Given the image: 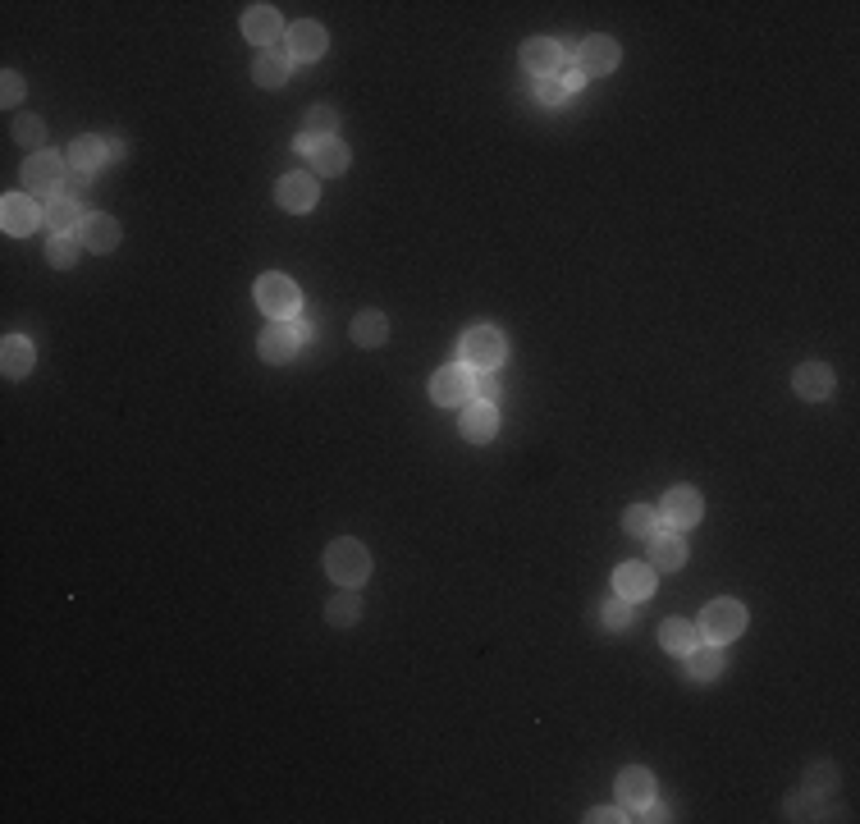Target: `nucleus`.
Here are the masks:
<instances>
[{"label":"nucleus","mask_w":860,"mask_h":824,"mask_svg":"<svg viewBox=\"0 0 860 824\" xmlns=\"http://www.w3.org/2000/svg\"><path fill=\"white\" fill-rule=\"evenodd\" d=\"M325 573L344 586V591H357V586L371 577V554H366L362 541H353V536H339V541L325 550Z\"/></svg>","instance_id":"nucleus-1"},{"label":"nucleus","mask_w":860,"mask_h":824,"mask_svg":"<svg viewBox=\"0 0 860 824\" xmlns=\"http://www.w3.org/2000/svg\"><path fill=\"white\" fill-rule=\"evenodd\" d=\"M257 307L270 316V321H298L302 293L289 275H261L257 280Z\"/></svg>","instance_id":"nucleus-2"},{"label":"nucleus","mask_w":860,"mask_h":824,"mask_svg":"<svg viewBox=\"0 0 860 824\" xmlns=\"http://www.w3.org/2000/svg\"><path fill=\"white\" fill-rule=\"evenodd\" d=\"M307 335H312L307 321H270V326L261 330V339H257V353L270 362V367H284V362L298 353V344Z\"/></svg>","instance_id":"nucleus-3"},{"label":"nucleus","mask_w":860,"mask_h":824,"mask_svg":"<svg viewBox=\"0 0 860 824\" xmlns=\"http://www.w3.org/2000/svg\"><path fill=\"white\" fill-rule=\"evenodd\" d=\"M696 628L710 646H728L732 637H742L746 632V609L737 605V600H714V605H705Z\"/></svg>","instance_id":"nucleus-4"},{"label":"nucleus","mask_w":860,"mask_h":824,"mask_svg":"<svg viewBox=\"0 0 860 824\" xmlns=\"http://www.w3.org/2000/svg\"><path fill=\"white\" fill-rule=\"evenodd\" d=\"M504 358H508L504 330H495V326H472V330L463 335V367L490 371V367H499Z\"/></svg>","instance_id":"nucleus-5"},{"label":"nucleus","mask_w":860,"mask_h":824,"mask_svg":"<svg viewBox=\"0 0 860 824\" xmlns=\"http://www.w3.org/2000/svg\"><path fill=\"white\" fill-rule=\"evenodd\" d=\"M472 394H476L472 367H444L430 376V399L440 403V408H463V403H472Z\"/></svg>","instance_id":"nucleus-6"},{"label":"nucleus","mask_w":860,"mask_h":824,"mask_svg":"<svg viewBox=\"0 0 860 824\" xmlns=\"http://www.w3.org/2000/svg\"><path fill=\"white\" fill-rule=\"evenodd\" d=\"M42 220H46V211H37V202L28 193H5V202H0V225H5V234L23 239V234H33Z\"/></svg>","instance_id":"nucleus-7"},{"label":"nucleus","mask_w":860,"mask_h":824,"mask_svg":"<svg viewBox=\"0 0 860 824\" xmlns=\"http://www.w3.org/2000/svg\"><path fill=\"white\" fill-rule=\"evenodd\" d=\"M700 513H705V499H700L696 486H673L664 495V509H659V518L668 522V527H696Z\"/></svg>","instance_id":"nucleus-8"},{"label":"nucleus","mask_w":860,"mask_h":824,"mask_svg":"<svg viewBox=\"0 0 860 824\" xmlns=\"http://www.w3.org/2000/svg\"><path fill=\"white\" fill-rule=\"evenodd\" d=\"M65 174V161L55 152H37L23 165V184H28V193H55V188H65Z\"/></svg>","instance_id":"nucleus-9"},{"label":"nucleus","mask_w":860,"mask_h":824,"mask_svg":"<svg viewBox=\"0 0 860 824\" xmlns=\"http://www.w3.org/2000/svg\"><path fill=\"white\" fill-rule=\"evenodd\" d=\"M618 60H623V51H618V42H613V37H586V42L577 46V69L586 78H591V74H613V69H618Z\"/></svg>","instance_id":"nucleus-10"},{"label":"nucleus","mask_w":860,"mask_h":824,"mask_svg":"<svg viewBox=\"0 0 860 824\" xmlns=\"http://www.w3.org/2000/svg\"><path fill=\"white\" fill-rule=\"evenodd\" d=\"M284 33V19L275 5H248L243 10V37H248L252 46H275Z\"/></svg>","instance_id":"nucleus-11"},{"label":"nucleus","mask_w":860,"mask_h":824,"mask_svg":"<svg viewBox=\"0 0 860 824\" xmlns=\"http://www.w3.org/2000/svg\"><path fill=\"white\" fill-rule=\"evenodd\" d=\"M463 417H458V431H463V440H472V445H485V440H495L499 431V412L490 399H476V403H463Z\"/></svg>","instance_id":"nucleus-12"},{"label":"nucleus","mask_w":860,"mask_h":824,"mask_svg":"<svg viewBox=\"0 0 860 824\" xmlns=\"http://www.w3.org/2000/svg\"><path fill=\"white\" fill-rule=\"evenodd\" d=\"M275 202L284 211H312L321 202V184H316L312 174H284L280 184H275Z\"/></svg>","instance_id":"nucleus-13"},{"label":"nucleus","mask_w":860,"mask_h":824,"mask_svg":"<svg viewBox=\"0 0 860 824\" xmlns=\"http://www.w3.org/2000/svg\"><path fill=\"white\" fill-rule=\"evenodd\" d=\"M792 385L806 403H824V399H833V390H838V376H833V367H824V362H806V367H796Z\"/></svg>","instance_id":"nucleus-14"},{"label":"nucleus","mask_w":860,"mask_h":824,"mask_svg":"<svg viewBox=\"0 0 860 824\" xmlns=\"http://www.w3.org/2000/svg\"><path fill=\"white\" fill-rule=\"evenodd\" d=\"M284 46H289L293 60H321L325 46H330V37H325L321 23L302 19V23H293V28H289V42H284Z\"/></svg>","instance_id":"nucleus-15"},{"label":"nucleus","mask_w":860,"mask_h":824,"mask_svg":"<svg viewBox=\"0 0 860 824\" xmlns=\"http://www.w3.org/2000/svg\"><path fill=\"white\" fill-rule=\"evenodd\" d=\"M293 74V55L289 46H266V51L257 55V65H252V78H257L261 87H284Z\"/></svg>","instance_id":"nucleus-16"},{"label":"nucleus","mask_w":860,"mask_h":824,"mask_svg":"<svg viewBox=\"0 0 860 824\" xmlns=\"http://www.w3.org/2000/svg\"><path fill=\"white\" fill-rule=\"evenodd\" d=\"M522 65L536 78H554V69L563 65V46L549 42V37H531V42H522Z\"/></svg>","instance_id":"nucleus-17"},{"label":"nucleus","mask_w":860,"mask_h":824,"mask_svg":"<svg viewBox=\"0 0 860 824\" xmlns=\"http://www.w3.org/2000/svg\"><path fill=\"white\" fill-rule=\"evenodd\" d=\"M687 564V541L678 532H659L650 536V568L655 573H678Z\"/></svg>","instance_id":"nucleus-18"},{"label":"nucleus","mask_w":860,"mask_h":824,"mask_svg":"<svg viewBox=\"0 0 860 824\" xmlns=\"http://www.w3.org/2000/svg\"><path fill=\"white\" fill-rule=\"evenodd\" d=\"M613 591H618L623 600L655 596V568L650 564H623L618 573H613Z\"/></svg>","instance_id":"nucleus-19"},{"label":"nucleus","mask_w":860,"mask_h":824,"mask_svg":"<svg viewBox=\"0 0 860 824\" xmlns=\"http://www.w3.org/2000/svg\"><path fill=\"white\" fill-rule=\"evenodd\" d=\"M78 243L83 248H92V252H115L119 248V220L115 216H87L83 220V229H78Z\"/></svg>","instance_id":"nucleus-20"},{"label":"nucleus","mask_w":860,"mask_h":824,"mask_svg":"<svg viewBox=\"0 0 860 824\" xmlns=\"http://www.w3.org/2000/svg\"><path fill=\"white\" fill-rule=\"evenodd\" d=\"M33 362H37V353H33V339H23V335H5V344H0V371L5 376H28L33 371Z\"/></svg>","instance_id":"nucleus-21"},{"label":"nucleus","mask_w":860,"mask_h":824,"mask_svg":"<svg viewBox=\"0 0 860 824\" xmlns=\"http://www.w3.org/2000/svg\"><path fill=\"white\" fill-rule=\"evenodd\" d=\"M618 797H623V806H645L655 797V774L645 770V765H627L618 774Z\"/></svg>","instance_id":"nucleus-22"},{"label":"nucleus","mask_w":860,"mask_h":824,"mask_svg":"<svg viewBox=\"0 0 860 824\" xmlns=\"http://www.w3.org/2000/svg\"><path fill=\"white\" fill-rule=\"evenodd\" d=\"M110 161V152H106V142L97 138V133H78L74 142H69V165H74V170H101V165Z\"/></svg>","instance_id":"nucleus-23"},{"label":"nucleus","mask_w":860,"mask_h":824,"mask_svg":"<svg viewBox=\"0 0 860 824\" xmlns=\"http://www.w3.org/2000/svg\"><path fill=\"white\" fill-rule=\"evenodd\" d=\"M307 161H312L316 174H344L348 170V147L339 138H316Z\"/></svg>","instance_id":"nucleus-24"},{"label":"nucleus","mask_w":860,"mask_h":824,"mask_svg":"<svg viewBox=\"0 0 860 824\" xmlns=\"http://www.w3.org/2000/svg\"><path fill=\"white\" fill-rule=\"evenodd\" d=\"M659 641H664V651L673 655H687L700 646V628L696 623H687V618H668L664 628H659Z\"/></svg>","instance_id":"nucleus-25"},{"label":"nucleus","mask_w":860,"mask_h":824,"mask_svg":"<svg viewBox=\"0 0 860 824\" xmlns=\"http://www.w3.org/2000/svg\"><path fill=\"white\" fill-rule=\"evenodd\" d=\"M723 669H728L723 664V646H696V651H687V673L696 683H714Z\"/></svg>","instance_id":"nucleus-26"},{"label":"nucleus","mask_w":860,"mask_h":824,"mask_svg":"<svg viewBox=\"0 0 860 824\" xmlns=\"http://www.w3.org/2000/svg\"><path fill=\"white\" fill-rule=\"evenodd\" d=\"M83 211H78V202L74 197H51L46 202V225L55 229V234H78L83 229Z\"/></svg>","instance_id":"nucleus-27"},{"label":"nucleus","mask_w":860,"mask_h":824,"mask_svg":"<svg viewBox=\"0 0 860 824\" xmlns=\"http://www.w3.org/2000/svg\"><path fill=\"white\" fill-rule=\"evenodd\" d=\"M353 339L362 348H380L389 339V321H385V312H357L353 316Z\"/></svg>","instance_id":"nucleus-28"},{"label":"nucleus","mask_w":860,"mask_h":824,"mask_svg":"<svg viewBox=\"0 0 860 824\" xmlns=\"http://www.w3.org/2000/svg\"><path fill=\"white\" fill-rule=\"evenodd\" d=\"M623 527H627V536L650 541V536H659V509H650V504H632V509L623 513Z\"/></svg>","instance_id":"nucleus-29"},{"label":"nucleus","mask_w":860,"mask_h":824,"mask_svg":"<svg viewBox=\"0 0 860 824\" xmlns=\"http://www.w3.org/2000/svg\"><path fill=\"white\" fill-rule=\"evenodd\" d=\"M357 618H362V600L357 596H334L330 605H325V623H330V628H353Z\"/></svg>","instance_id":"nucleus-30"},{"label":"nucleus","mask_w":860,"mask_h":824,"mask_svg":"<svg viewBox=\"0 0 860 824\" xmlns=\"http://www.w3.org/2000/svg\"><path fill=\"white\" fill-rule=\"evenodd\" d=\"M600 618H604V628H609V632H623L627 623H632V600H623V596H618V591H613V596L604 600Z\"/></svg>","instance_id":"nucleus-31"},{"label":"nucleus","mask_w":860,"mask_h":824,"mask_svg":"<svg viewBox=\"0 0 860 824\" xmlns=\"http://www.w3.org/2000/svg\"><path fill=\"white\" fill-rule=\"evenodd\" d=\"M78 248H83V243H78L74 234H55V239L46 243V257H51V266H60V271H65V266H74V261H78Z\"/></svg>","instance_id":"nucleus-32"},{"label":"nucleus","mask_w":860,"mask_h":824,"mask_svg":"<svg viewBox=\"0 0 860 824\" xmlns=\"http://www.w3.org/2000/svg\"><path fill=\"white\" fill-rule=\"evenodd\" d=\"M14 138H19L23 147H37V152H42L46 147V124L37 120V115H23V120H14Z\"/></svg>","instance_id":"nucleus-33"},{"label":"nucleus","mask_w":860,"mask_h":824,"mask_svg":"<svg viewBox=\"0 0 860 824\" xmlns=\"http://www.w3.org/2000/svg\"><path fill=\"white\" fill-rule=\"evenodd\" d=\"M334 129H339V120H334L330 106H312V110H307V129H302V133H312V138H334Z\"/></svg>","instance_id":"nucleus-34"},{"label":"nucleus","mask_w":860,"mask_h":824,"mask_svg":"<svg viewBox=\"0 0 860 824\" xmlns=\"http://www.w3.org/2000/svg\"><path fill=\"white\" fill-rule=\"evenodd\" d=\"M783 811H787V820H824L810 792H792V797L783 802Z\"/></svg>","instance_id":"nucleus-35"},{"label":"nucleus","mask_w":860,"mask_h":824,"mask_svg":"<svg viewBox=\"0 0 860 824\" xmlns=\"http://www.w3.org/2000/svg\"><path fill=\"white\" fill-rule=\"evenodd\" d=\"M536 97H540V106H563L572 92L559 83V78H540V83H536Z\"/></svg>","instance_id":"nucleus-36"},{"label":"nucleus","mask_w":860,"mask_h":824,"mask_svg":"<svg viewBox=\"0 0 860 824\" xmlns=\"http://www.w3.org/2000/svg\"><path fill=\"white\" fill-rule=\"evenodd\" d=\"M810 788L815 792H828V788H838V765H810Z\"/></svg>","instance_id":"nucleus-37"},{"label":"nucleus","mask_w":860,"mask_h":824,"mask_svg":"<svg viewBox=\"0 0 860 824\" xmlns=\"http://www.w3.org/2000/svg\"><path fill=\"white\" fill-rule=\"evenodd\" d=\"M0 83H5V92H0V97H5V106H19V97H23V78L14 74V69H5V78H0Z\"/></svg>","instance_id":"nucleus-38"},{"label":"nucleus","mask_w":860,"mask_h":824,"mask_svg":"<svg viewBox=\"0 0 860 824\" xmlns=\"http://www.w3.org/2000/svg\"><path fill=\"white\" fill-rule=\"evenodd\" d=\"M87 179H92L87 170H74V165H69V174H65V197H78V193H83Z\"/></svg>","instance_id":"nucleus-39"},{"label":"nucleus","mask_w":860,"mask_h":824,"mask_svg":"<svg viewBox=\"0 0 860 824\" xmlns=\"http://www.w3.org/2000/svg\"><path fill=\"white\" fill-rule=\"evenodd\" d=\"M586 820H591V824H618V820H627V815L618 811V806H600V811H591Z\"/></svg>","instance_id":"nucleus-40"},{"label":"nucleus","mask_w":860,"mask_h":824,"mask_svg":"<svg viewBox=\"0 0 860 824\" xmlns=\"http://www.w3.org/2000/svg\"><path fill=\"white\" fill-rule=\"evenodd\" d=\"M641 820H655V824H659V820H668V811L655 802V797H650V802H645V815H641Z\"/></svg>","instance_id":"nucleus-41"},{"label":"nucleus","mask_w":860,"mask_h":824,"mask_svg":"<svg viewBox=\"0 0 860 824\" xmlns=\"http://www.w3.org/2000/svg\"><path fill=\"white\" fill-rule=\"evenodd\" d=\"M559 83H563V87H568V92H577V87H581V83H586V74H581V69H568V74H563V78H559Z\"/></svg>","instance_id":"nucleus-42"},{"label":"nucleus","mask_w":860,"mask_h":824,"mask_svg":"<svg viewBox=\"0 0 860 824\" xmlns=\"http://www.w3.org/2000/svg\"><path fill=\"white\" fill-rule=\"evenodd\" d=\"M476 394H481V399H490V403H495V380H481V376H476Z\"/></svg>","instance_id":"nucleus-43"}]
</instances>
